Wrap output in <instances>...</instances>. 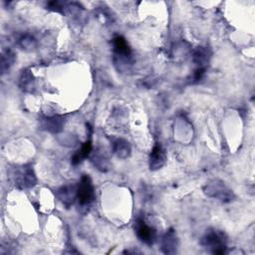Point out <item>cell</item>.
<instances>
[{
	"label": "cell",
	"instance_id": "obj_1",
	"mask_svg": "<svg viewBox=\"0 0 255 255\" xmlns=\"http://www.w3.org/2000/svg\"><path fill=\"white\" fill-rule=\"evenodd\" d=\"M200 244L213 254H224L227 250V235L222 230L209 228L201 237Z\"/></svg>",
	"mask_w": 255,
	"mask_h": 255
},
{
	"label": "cell",
	"instance_id": "obj_2",
	"mask_svg": "<svg viewBox=\"0 0 255 255\" xmlns=\"http://www.w3.org/2000/svg\"><path fill=\"white\" fill-rule=\"evenodd\" d=\"M203 192L211 198H216L220 200L221 202H231L235 194L228 186L225 185V183L222 180L219 179H213L205 184L203 187Z\"/></svg>",
	"mask_w": 255,
	"mask_h": 255
},
{
	"label": "cell",
	"instance_id": "obj_3",
	"mask_svg": "<svg viewBox=\"0 0 255 255\" xmlns=\"http://www.w3.org/2000/svg\"><path fill=\"white\" fill-rule=\"evenodd\" d=\"M12 177L15 186L20 189L31 188L37 182L35 171L30 164H24L16 167L12 173Z\"/></svg>",
	"mask_w": 255,
	"mask_h": 255
},
{
	"label": "cell",
	"instance_id": "obj_4",
	"mask_svg": "<svg viewBox=\"0 0 255 255\" xmlns=\"http://www.w3.org/2000/svg\"><path fill=\"white\" fill-rule=\"evenodd\" d=\"M114 47V61L116 65L121 67L131 64V50L123 36H117L113 40Z\"/></svg>",
	"mask_w": 255,
	"mask_h": 255
},
{
	"label": "cell",
	"instance_id": "obj_5",
	"mask_svg": "<svg viewBox=\"0 0 255 255\" xmlns=\"http://www.w3.org/2000/svg\"><path fill=\"white\" fill-rule=\"evenodd\" d=\"M95 198L93 181L88 174H83L77 185V200L80 205L86 206L92 203Z\"/></svg>",
	"mask_w": 255,
	"mask_h": 255
},
{
	"label": "cell",
	"instance_id": "obj_6",
	"mask_svg": "<svg viewBox=\"0 0 255 255\" xmlns=\"http://www.w3.org/2000/svg\"><path fill=\"white\" fill-rule=\"evenodd\" d=\"M135 233L137 238L147 246H151L156 240V231L147 225L143 219H137L135 223Z\"/></svg>",
	"mask_w": 255,
	"mask_h": 255
},
{
	"label": "cell",
	"instance_id": "obj_7",
	"mask_svg": "<svg viewBox=\"0 0 255 255\" xmlns=\"http://www.w3.org/2000/svg\"><path fill=\"white\" fill-rule=\"evenodd\" d=\"M166 161L165 149L159 142H156L149 154V168L151 170H157L161 168Z\"/></svg>",
	"mask_w": 255,
	"mask_h": 255
},
{
	"label": "cell",
	"instance_id": "obj_8",
	"mask_svg": "<svg viewBox=\"0 0 255 255\" xmlns=\"http://www.w3.org/2000/svg\"><path fill=\"white\" fill-rule=\"evenodd\" d=\"M178 248V238L174 229H168L161 239V251L164 254H174Z\"/></svg>",
	"mask_w": 255,
	"mask_h": 255
},
{
	"label": "cell",
	"instance_id": "obj_9",
	"mask_svg": "<svg viewBox=\"0 0 255 255\" xmlns=\"http://www.w3.org/2000/svg\"><path fill=\"white\" fill-rule=\"evenodd\" d=\"M57 198L66 207H70L77 199V185H65L56 191Z\"/></svg>",
	"mask_w": 255,
	"mask_h": 255
},
{
	"label": "cell",
	"instance_id": "obj_10",
	"mask_svg": "<svg viewBox=\"0 0 255 255\" xmlns=\"http://www.w3.org/2000/svg\"><path fill=\"white\" fill-rule=\"evenodd\" d=\"M64 126H65V119L62 116H53V117L45 118L42 121L43 128L52 133H58L62 131Z\"/></svg>",
	"mask_w": 255,
	"mask_h": 255
},
{
	"label": "cell",
	"instance_id": "obj_11",
	"mask_svg": "<svg viewBox=\"0 0 255 255\" xmlns=\"http://www.w3.org/2000/svg\"><path fill=\"white\" fill-rule=\"evenodd\" d=\"M211 58V51L207 47H197L192 53V61L197 67L206 68Z\"/></svg>",
	"mask_w": 255,
	"mask_h": 255
},
{
	"label": "cell",
	"instance_id": "obj_12",
	"mask_svg": "<svg viewBox=\"0 0 255 255\" xmlns=\"http://www.w3.org/2000/svg\"><path fill=\"white\" fill-rule=\"evenodd\" d=\"M19 88L25 93H33L35 90V78L31 70L24 69L19 77Z\"/></svg>",
	"mask_w": 255,
	"mask_h": 255
},
{
	"label": "cell",
	"instance_id": "obj_13",
	"mask_svg": "<svg viewBox=\"0 0 255 255\" xmlns=\"http://www.w3.org/2000/svg\"><path fill=\"white\" fill-rule=\"evenodd\" d=\"M113 151L120 158H128L131 153V146L129 142L125 138H117L113 142Z\"/></svg>",
	"mask_w": 255,
	"mask_h": 255
},
{
	"label": "cell",
	"instance_id": "obj_14",
	"mask_svg": "<svg viewBox=\"0 0 255 255\" xmlns=\"http://www.w3.org/2000/svg\"><path fill=\"white\" fill-rule=\"evenodd\" d=\"M92 148H93L92 140L89 138L83 143L81 148L78 149L75 152V154L72 156V158H71L72 164L73 165H78L79 163H81L85 158H87L90 155V153L92 152Z\"/></svg>",
	"mask_w": 255,
	"mask_h": 255
},
{
	"label": "cell",
	"instance_id": "obj_15",
	"mask_svg": "<svg viewBox=\"0 0 255 255\" xmlns=\"http://www.w3.org/2000/svg\"><path fill=\"white\" fill-rule=\"evenodd\" d=\"M15 62V54L12 50L6 49L1 54V72L6 73Z\"/></svg>",
	"mask_w": 255,
	"mask_h": 255
},
{
	"label": "cell",
	"instance_id": "obj_16",
	"mask_svg": "<svg viewBox=\"0 0 255 255\" xmlns=\"http://www.w3.org/2000/svg\"><path fill=\"white\" fill-rule=\"evenodd\" d=\"M18 45L24 51H32L37 47V41L33 36L25 34L19 38Z\"/></svg>",
	"mask_w": 255,
	"mask_h": 255
},
{
	"label": "cell",
	"instance_id": "obj_17",
	"mask_svg": "<svg viewBox=\"0 0 255 255\" xmlns=\"http://www.w3.org/2000/svg\"><path fill=\"white\" fill-rule=\"evenodd\" d=\"M92 162L101 171H107L109 168V161L103 154H95L92 156Z\"/></svg>",
	"mask_w": 255,
	"mask_h": 255
},
{
	"label": "cell",
	"instance_id": "obj_18",
	"mask_svg": "<svg viewBox=\"0 0 255 255\" xmlns=\"http://www.w3.org/2000/svg\"><path fill=\"white\" fill-rule=\"evenodd\" d=\"M205 71L206 68H202V67H197L191 77V83H198L199 81H201L205 75Z\"/></svg>",
	"mask_w": 255,
	"mask_h": 255
},
{
	"label": "cell",
	"instance_id": "obj_19",
	"mask_svg": "<svg viewBox=\"0 0 255 255\" xmlns=\"http://www.w3.org/2000/svg\"><path fill=\"white\" fill-rule=\"evenodd\" d=\"M48 7L54 11H57V12H61L63 13V10H64V3L63 2H60V1H52V2H49L48 3Z\"/></svg>",
	"mask_w": 255,
	"mask_h": 255
}]
</instances>
